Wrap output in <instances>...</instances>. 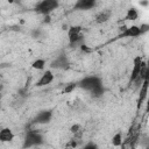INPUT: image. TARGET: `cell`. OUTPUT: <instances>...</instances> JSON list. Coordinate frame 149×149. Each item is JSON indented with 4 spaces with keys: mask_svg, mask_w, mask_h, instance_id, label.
Wrapping results in <instances>:
<instances>
[{
    "mask_svg": "<svg viewBox=\"0 0 149 149\" xmlns=\"http://www.w3.org/2000/svg\"><path fill=\"white\" fill-rule=\"evenodd\" d=\"M68 37H69V44L71 48H76L77 45L80 47L84 40L83 28L80 26H71L68 30Z\"/></svg>",
    "mask_w": 149,
    "mask_h": 149,
    "instance_id": "1",
    "label": "cell"
},
{
    "mask_svg": "<svg viewBox=\"0 0 149 149\" xmlns=\"http://www.w3.org/2000/svg\"><path fill=\"white\" fill-rule=\"evenodd\" d=\"M43 143V137L42 135L36 132V130H28L24 135V139H23V148L27 149V148H30V147H34V146H40Z\"/></svg>",
    "mask_w": 149,
    "mask_h": 149,
    "instance_id": "2",
    "label": "cell"
},
{
    "mask_svg": "<svg viewBox=\"0 0 149 149\" xmlns=\"http://www.w3.org/2000/svg\"><path fill=\"white\" fill-rule=\"evenodd\" d=\"M58 1L56 0H43L41 2H38L35 7V10L40 14L43 15H49L52 10H55L58 7Z\"/></svg>",
    "mask_w": 149,
    "mask_h": 149,
    "instance_id": "3",
    "label": "cell"
},
{
    "mask_svg": "<svg viewBox=\"0 0 149 149\" xmlns=\"http://www.w3.org/2000/svg\"><path fill=\"white\" fill-rule=\"evenodd\" d=\"M100 85H102V84H101V80H100V78L97 77V76H88V77H85V78H83L80 81L77 83V86H79V87H81V88H84V90H86V91H90V92H91L92 90H94L95 87L100 86Z\"/></svg>",
    "mask_w": 149,
    "mask_h": 149,
    "instance_id": "4",
    "label": "cell"
},
{
    "mask_svg": "<svg viewBox=\"0 0 149 149\" xmlns=\"http://www.w3.org/2000/svg\"><path fill=\"white\" fill-rule=\"evenodd\" d=\"M143 65V59L141 56H136L133 61V70H132V74H130V81L133 83L139 76H140V71L141 68Z\"/></svg>",
    "mask_w": 149,
    "mask_h": 149,
    "instance_id": "5",
    "label": "cell"
},
{
    "mask_svg": "<svg viewBox=\"0 0 149 149\" xmlns=\"http://www.w3.org/2000/svg\"><path fill=\"white\" fill-rule=\"evenodd\" d=\"M141 35L140 28L139 26H130V27H126L122 33L119 35V37H137Z\"/></svg>",
    "mask_w": 149,
    "mask_h": 149,
    "instance_id": "6",
    "label": "cell"
},
{
    "mask_svg": "<svg viewBox=\"0 0 149 149\" xmlns=\"http://www.w3.org/2000/svg\"><path fill=\"white\" fill-rule=\"evenodd\" d=\"M95 6V1L94 0H78L76 1L74 6H73V9H77V10H87V9H91Z\"/></svg>",
    "mask_w": 149,
    "mask_h": 149,
    "instance_id": "7",
    "label": "cell"
},
{
    "mask_svg": "<svg viewBox=\"0 0 149 149\" xmlns=\"http://www.w3.org/2000/svg\"><path fill=\"white\" fill-rule=\"evenodd\" d=\"M51 118H52V112L51 111H42L35 116L34 122L35 123H41V125L48 123V122H50Z\"/></svg>",
    "mask_w": 149,
    "mask_h": 149,
    "instance_id": "8",
    "label": "cell"
},
{
    "mask_svg": "<svg viewBox=\"0 0 149 149\" xmlns=\"http://www.w3.org/2000/svg\"><path fill=\"white\" fill-rule=\"evenodd\" d=\"M68 65H69V61L65 55H59L51 63V68H54V69H65V68H68Z\"/></svg>",
    "mask_w": 149,
    "mask_h": 149,
    "instance_id": "9",
    "label": "cell"
},
{
    "mask_svg": "<svg viewBox=\"0 0 149 149\" xmlns=\"http://www.w3.org/2000/svg\"><path fill=\"white\" fill-rule=\"evenodd\" d=\"M52 80H54V74H52V72H51L50 70H47V71L41 76V78L38 79V81L36 83V86H38V87L45 86V85L50 84Z\"/></svg>",
    "mask_w": 149,
    "mask_h": 149,
    "instance_id": "10",
    "label": "cell"
},
{
    "mask_svg": "<svg viewBox=\"0 0 149 149\" xmlns=\"http://www.w3.org/2000/svg\"><path fill=\"white\" fill-rule=\"evenodd\" d=\"M14 139V134L10 128L6 127L0 129V142H10Z\"/></svg>",
    "mask_w": 149,
    "mask_h": 149,
    "instance_id": "11",
    "label": "cell"
},
{
    "mask_svg": "<svg viewBox=\"0 0 149 149\" xmlns=\"http://www.w3.org/2000/svg\"><path fill=\"white\" fill-rule=\"evenodd\" d=\"M111 14H112L111 10H102V12L98 13L97 16H95V22L97 23H104V22H106L111 17Z\"/></svg>",
    "mask_w": 149,
    "mask_h": 149,
    "instance_id": "12",
    "label": "cell"
},
{
    "mask_svg": "<svg viewBox=\"0 0 149 149\" xmlns=\"http://www.w3.org/2000/svg\"><path fill=\"white\" fill-rule=\"evenodd\" d=\"M147 92H148V80H143L142 85L140 87V98H139V106L142 104V101L146 99L147 97Z\"/></svg>",
    "mask_w": 149,
    "mask_h": 149,
    "instance_id": "13",
    "label": "cell"
},
{
    "mask_svg": "<svg viewBox=\"0 0 149 149\" xmlns=\"http://www.w3.org/2000/svg\"><path fill=\"white\" fill-rule=\"evenodd\" d=\"M70 132L74 135V140H80L81 139V136H83V128H81V126L80 125H73L71 128H70Z\"/></svg>",
    "mask_w": 149,
    "mask_h": 149,
    "instance_id": "14",
    "label": "cell"
},
{
    "mask_svg": "<svg viewBox=\"0 0 149 149\" xmlns=\"http://www.w3.org/2000/svg\"><path fill=\"white\" fill-rule=\"evenodd\" d=\"M139 17V13L135 8H129L127 10V14L125 16V20H129V21H135Z\"/></svg>",
    "mask_w": 149,
    "mask_h": 149,
    "instance_id": "15",
    "label": "cell"
},
{
    "mask_svg": "<svg viewBox=\"0 0 149 149\" xmlns=\"http://www.w3.org/2000/svg\"><path fill=\"white\" fill-rule=\"evenodd\" d=\"M44 66H45V61L42 59V58H38V59L34 61L33 64H31V68L35 69V70H43Z\"/></svg>",
    "mask_w": 149,
    "mask_h": 149,
    "instance_id": "16",
    "label": "cell"
},
{
    "mask_svg": "<svg viewBox=\"0 0 149 149\" xmlns=\"http://www.w3.org/2000/svg\"><path fill=\"white\" fill-rule=\"evenodd\" d=\"M121 143H122V134L121 133H116L112 137V144L114 147H119V146H121Z\"/></svg>",
    "mask_w": 149,
    "mask_h": 149,
    "instance_id": "17",
    "label": "cell"
},
{
    "mask_svg": "<svg viewBox=\"0 0 149 149\" xmlns=\"http://www.w3.org/2000/svg\"><path fill=\"white\" fill-rule=\"evenodd\" d=\"M91 93H92L93 97H100V95H102V93H104V87H102V85H100V86L95 87L94 90H92Z\"/></svg>",
    "mask_w": 149,
    "mask_h": 149,
    "instance_id": "18",
    "label": "cell"
},
{
    "mask_svg": "<svg viewBox=\"0 0 149 149\" xmlns=\"http://www.w3.org/2000/svg\"><path fill=\"white\" fill-rule=\"evenodd\" d=\"M76 87H77V84H76V83H70V84H68V85L64 87L63 92H64V93H70V92H72Z\"/></svg>",
    "mask_w": 149,
    "mask_h": 149,
    "instance_id": "19",
    "label": "cell"
},
{
    "mask_svg": "<svg viewBox=\"0 0 149 149\" xmlns=\"http://www.w3.org/2000/svg\"><path fill=\"white\" fill-rule=\"evenodd\" d=\"M77 144H78L77 140H74V139H71V140H70V141L66 143L65 148H66V149H74V148L77 147Z\"/></svg>",
    "mask_w": 149,
    "mask_h": 149,
    "instance_id": "20",
    "label": "cell"
},
{
    "mask_svg": "<svg viewBox=\"0 0 149 149\" xmlns=\"http://www.w3.org/2000/svg\"><path fill=\"white\" fill-rule=\"evenodd\" d=\"M139 28H140V31H141V35H142V34H144V33H147L149 30V24L142 23L141 26H139Z\"/></svg>",
    "mask_w": 149,
    "mask_h": 149,
    "instance_id": "21",
    "label": "cell"
},
{
    "mask_svg": "<svg viewBox=\"0 0 149 149\" xmlns=\"http://www.w3.org/2000/svg\"><path fill=\"white\" fill-rule=\"evenodd\" d=\"M83 149H98V147H97V144H94V143L90 142V143H87Z\"/></svg>",
    "mask_w": 149,
    "mask_h": 149,
    "instance_id": "22",
    "label": "cell"
},
{
    "mask_svg": "<svg viewBox=\"0 0 149 149\" xmlns=\"http://www.w3.org/2000/svg\"><path fill=\"white\" fill-rule=\"evenodd\" d=\"M44 23H48V22H50V16L49 15H45V17H44V21H43Z\"/></svg>",
    "mask_w": 149,
    "mask_h": 149,
    "instance_id": "23",
    "label": "cell"
},
{
    "mask_svg": "<svg viewBox=\"0 0 149 149\" xmlns=\"http://www.w3.org/2000/svg\"><path fill=\"white\" fill-rule=\"evenodd\" d=\"M148 3H149L148 1H141L140 2V5H142V6H148Z\"/></svg>",
    "mask_w": 149,
    "mask_h": 149,
    "instance_id": "24",
    "label": "cell"
},
{
    "mask_svg": "<svg viewBox=\"0 0 149 149\" xmlns=\"http://www.w3.org/2000/svg\"><path fill=\"white\" fill-rule=\"evenodd\" d=\"M2 88H3V85L0 83V93H1V91H2Z\"/></svg>",
    "mask_w": 149,
    "mask_h": 149,
    "instance_id": "25",
    "label": "cell"
},
{
    "mask_svg": "<svg viewBox=\"0 0 149 149\" xmlns=\"http://www.w3.org/2000/svg\"><path fill=\"white\" fill-rule=\"evenodd\" d=\"M0 99H1V93H0Z\"/></svg>",
    "mask_w": 149,
    "mask_h": 149,
    "instance_id": "26",
    "label": "cell"
},
{
    "mask_svg": "<svg viewBox=\"0 0 149 149\" xmlns=\"http://www.w3.org/2000/svg\"><path fill=\"white\" fill-rule=\"evenodd\" d=\"M0 108H1V102H0Z\"/></svg>",
    "mask_w": 149,
    "mask_h": 149,
    "instance_id": "27",
    "label": "cell"
},
{
    "mask_svg": "<svg viewBox=\"0 0 149 149\" xmlns=\"http://www.w3.org/2000/svg\"><path fill=\"white\" fill-rule=\"evenodd\" d=\"M146 149H148V148H146Z\"/></svg>",
    "mask_w": 149,
    "mask_h": 149,
    "instance_id": "28",
    "label": "cell"
}]
</instances>
